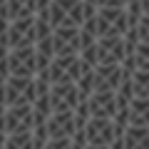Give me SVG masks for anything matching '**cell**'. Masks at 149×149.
Segmentation results:
<instances>
[{"label": "cell", "instance_id": "cell-1", "mask_svg": "<svg viewBox=\"0 0 149 149\" xmlns=\"http://www.w3.org/2000/svg\"><path fill=\"white\" fill-rule=\"evenodd\" d=\"M47 129H50V139H62V137H72L77 132V119H74V109L67 112H55L47 119Z\"/></svg>", "mask_w": 149, "mask_h": 149}, {"label": "cell", "instance_id": "cell-2", "mask_svg": "<svg viewBox=\"0 0 149 149\" xmlns=\"http://www.w3.org/2000/svg\"><path fill=\"white\" fill-rule=\"evenodd\" d=\"M87 137H90V144H112L117 139V134H114V119L92 117L90 124H87Z\"/></svg>", "mask_w": 149, "mask_h": 149}, {"label": "cell", "instance_id": "cell-3", "mask_svg": "<svg viewBox=\"0 0 149 149\" xmlns=\"http://www.w3.org/2000/svg\"><path fill=\"white\" fill-rule=\"evenodd\" d=\"M90 112L92 117H109L114 119V114L119 112L117 104V92L109 90V92H95L90 97Z\"/></svg>", "mask_w": 149, "mask_h": 149}, {"label": "cell", "instance_id": "cell-4", "mask_svg": "<svg viewBox=\"0 0 149 149\" xmlns=\"http://www.w3.org/2000/svg\"><path fill=\"white\" fill-rule=\"evenodd\" d=\"M134 97H149V70L134 72Z\"/></svg>", "mask_w": 149, "mask_h": 149}, {"label": "cell", "instance_id": "cell-5", "mask_svg": "<svg viewBox=\"0 0 149 149\" xmlns=\"http://www.w3.org/2000/svg\"><path fill=\"white\" fill-rule=\"evenodd\" d=\"M124 13H127V8H112V5H102V8H100V15L104 17L107 22H112V25H114Z\"/></svg>", "mask_w": 149, "mask_h": 149}, {"label": "cell", "instance_id": "cell-6", "mask_svg": "<svg viewBox=\"0 0 149 149\" xmlns=\"http://www.w3.org/2000/svg\"><path fill=\"white\" fill-rule=\"evenodd\" d=\"M37 50L40 52H45V55H50V57H55V35H50V37H42V40H37Z\"/></svg>", "mask_w": 149, "mask_h": 149}, {"label": "cell", "instance_id": "cell-7", "mask_svg": "<svg viewBox=\"0 0 149 149\" xmlns=\"http://www.w3.org/2000/svg\"><path fill=\"white\" fill-rule=\"evenodd\" d=\"M45 149H72V137H62V139H50V144Z\"/></svg>", "mask_w": 149, "mask_h": 149}, {"label": "cell", "instance_id": "cell-8", "mask_svg": "<svg viewBox=\"0 0 149 149\" xmlns=\"http://www.w3.org/2000/svg\"><path fill=\"white\" fill-rule=\"evenodd\" d=\"M97 42V37L92 35V32H87V30H82L80 32V47L85 50V47H90V45H95Z\"/></svg>", "mask_w": 149, "mask_h": 149}, {"label": "cell", "instance_id": "cell-9", "mask_svg": "<svg viewBox=\"0 0 149 149\" xmlns=\"http://www.w3.org/2000/svg\"><path fill=\"white\" fill-rule=\"evenodd\" d=\"M139 35H142V40H149V15H142V20H139Z\"/></svg>", "mask_w": 149, "mask_h": 149}]
</instances>
